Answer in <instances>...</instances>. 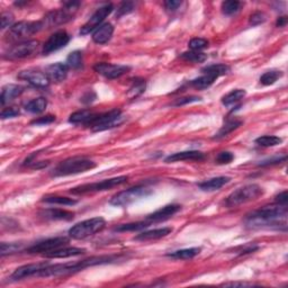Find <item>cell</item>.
Here are the masks:
<instances>
[{
  "instance_id": "25",
  "label": "cell",
  "mask_w": 288,
  "mask_h": 288,
  "mask_svg": "<svg viewBox=\"0 0 288 288\" xmlns=\"http://www.w3.org/2000/svg\"><path fill=\"white\" fill-rule=\"evenodd\" d=\"M25 88L20 85H6L1 90V96H0V103L2 106L8 104L9 101L14 100L15 98L24 93Z\"/></svg>"
},
{
  "instance_id": "40",
  "label": "cell",
  "mask_w": 288,
  "mask_h": 288,
  "mask_svg": "<svg viewBox=\"0 0 288 288\" xmlns=\"http://www.w3.org/2000/svg\"><path fill=\"white\" fill-rule=\"evenodd\" d=\"M180 56L181 59L185 60V61L192 62V63H203L207 60V54H205V53L203 52H196V51L184 52Z\"/></svg>"
},
{
  "instance_id": "39",
  "label": "cell",
  "mask_w": 288,
  "mask_h": 288,
  "mask_svg": "<svg viewBox=\"0 0 288 288\" xmlns=\"http://www.w3.org/2000/svg\"><path fill=\"white\" fill-rule=\"evenodd\" d=\"M256 143L260 146L270 147V146H276V145H279V144H282L283 139L276 135H263L256 140Z\"/></svg>"
},
{
  "instance_id": "41",
  "label": "cell",
  "mask_w": 288,
  "mask_h": 288,
  "mask_svg": "<svg viewBox=\"0 0 288 288\" xmlns=\"http://www.w3.org/2000/svg\"><path fill=\"white\" fill-rule=\"evenodd\" d=\"M83 62V56H82V52L80 51H73L71 52L69 56H68L66 64L68 66L69 69H73L77 70L79 68H81Z\"/></svg>"
},
{
  "instance_id": "32",
  "label": "cell",
  "mask_w": 288,
  "mask_h": 288,
  "mask_svg": "<svg viewBox=\"0 0 288 288\" xmlns=\"http://www.w3.org/2000/svg\"><path fill=\"white\" fill-rule=\"evenodd\" d=\"M245 95H247V92L244 89H234L222 98V104L226 106V107H230V106L236 105L241 99H243Z\"/></svg>"
},
{
  "instance_id": "14",
  "label": "cell",
  "mask_w": 288,
  "mask_h": 288,
  "mask_svg": "<svg viewBox=\"0 0 288 288\" xmlns=\"http://www.w3.org/2000/svg\"><path fill=\"white\" fill-rule=\"evenodd\" d=\"M94 70L97 72L98 74L103 75V77L107 79H117L120 78L122 75L126 74L128 71L131 70V67L123 66V64H112V63H97L94 67Z\"/></svg>"
},
{
  "instance_id": "22",
  "label": "cell",
  "mask_w": 288,
  "mask_h": 288,
  "mask_svg": "<svg viewBox=\"0 0 288 288\" xmlns=\"http://www.w3.org/2000/svg\"><path fill=\"white\" fill-rule=\"evenodd\" d=\"M114 33V26L111 23H104L93 33V41L96 44H106L112 39Z\"/></svg>"
},
{
  "instance_id": "45",
  "label": "cell",
  "mask_w": 288,
  "mask_h": 288,
  "mask_svg": "<svg viewBox=\"0 0 288 288\" xmlns=\"http://www.w3.org/2000/svg\"><path fill=\"white\" fill-rule=\"evenodd\" d=\"M233 153L229 152V151H223V152L217 154V157L215 159V162L217 165H229L233 161Z\"/></svg>"
},
{
  "instance_id": "1",
  "label": "cell",
  "mask_w": 288,
  "mask_h": 288,
  "mask_svg": "<svg viewBox=\"0 0 288 288\" xmlns=\"http://www.w3.org/2000/svg\"><path fill=\"white\" fill-rule=\"evenodd\" d=\"M287 218V205L264 206L260 210L252 212L245 217V224L252 229H260V227H284L286 230Z\"/></svg>"
},
{
  "instance_id": "2",
  "label": "cell",
  "mask_w": 288,
  "mask_h": 288,
  "mask_svg": "<svg viewBox=\"0 0 288 288\" xmlns=\"http://www.w3.org/2000/svg\"><path fill=\"white\" fill-rule=\"evenodd\" d=\"M123 256H100L88 258V259L78 261V263L73 264L71 263L48 264L47 268L40 272L39 277H62V276L75 274V272L81 271L88 267L116 263V261L123 259Z\"/></svg>"
},
{
  "instance_id": "36",
  "label": "cell",
  "mask_w": 288,
  "mask_h": 288,
  "mask_svg": "<svg viewBox=\"0 0 288 288\" xmlns=\"http://www.w3.org/2000/svg\"><path fill=\"white\" fill-rule=\"evenodd\" d=\"M146 88V82L143 79H135L133 85L131 86V88L128 89L127 92V97L130 99H134V98H138L139 96L145 92Z\"/></svg>"
},
{
  "instance_id": "9",
  "label": "cell",
  "mask_w": 288,
  "mask_h": 288,
  "mask_svg": "<svg viewBox=\"0 0 288 288\" xmlns=\"http://www.w3.org/2000/svg\"><path fill=\"white\" fill-rule=\"evenodd\" d=\"M127 180H128L127 176L109 178V179L97 181V183L80 185L78 186V187L72 188L70 192L73 195H82V194H88V192H105V191H108V189H112L114 187H117V186H120L125 183H127Z\"/></svg>"
},
{
  "instance_id": "11",
  "label": "cell",
  "mask_w": 288,
  "mask_h": 288,
  "mask_svg": "<svg viewBox=\"0 0 288 288\" xmlns=\"http://www.w3.org/2000/svg\"><path fill=\"white\" fill-rule=\"evenodd\" d=\"M40 43L35 40H28L20 43H15L9 50L5 53L3 58L7 60H20L33 55L37 51Z\"/></svg>"
},
{
  "instance_id": "12",
  "label": "cell",
  "mask_w": 288,
  "mask_h": 288,
  "mask_svg": "<svg viewBox=\"0 0 288 288\" xmlns=\"http://www.w3.org/2000/svg\"><path fill=\"white\" fill-rule=\"evenodd\" d=\"M114 6L112 3H106L105 6L98 8L96 13L89 18V21L80 28V35H88V34L94 32L95 29H97L101 25V23L104 22L105 18L112 14Z\"/></svg>"
},
{
  "instance_id": "50",
  "label": "cell",
  "mask_w": 288,
  "mask_h": 288,
  "mask_svg": "<svg viewBox=\"0 0 288 288\" xmlns=\"http://www.w3.org/2000/svg\"><path fill=\"white\" fill-rule=\"evenodd\" d=\"M53 122H55V116L53 115H47V116H42L39 117V119L34 120L31 122L32 125H48V124H52Z\"/></svg>"
},
{
  "instance_id": "30",
  "label": "cell",
  "mask_w": 288,
  "mask_h": 288,
  "mask_svg": "<svg viewBox=\"0 0 288 288\" xmlns=\"http://www.w3.org/2000/svg\"><path fill=\"white\" fill-rule=\"evenodd\" d=\"M216 79L217 78L213 74L203 73V75H200L199 78L194 79V80L191 82V86L197 90H205L213 85Z\"/></svg>"
},
{
  "instance_id": "53",
  "label": "cell",
  "mask_w": 288,
  "mask_h": 288,
  "mask_svg": "<svg viewBox=\"0 0 288 288\" xmlns=\"http://www.w3.org/2000/svg\"><path fill=\"white\" fill-rule=\"evenodd\" d=\"M222 286L225 287H253L257 286L252 283H244V282H231V283H224L222 284Z\"/></svg>"
},
{
  "instance_id": "18",
  "label": "cell",
  "mask_w": 288,
  "mask_h": 288,
  "mask_svg": "<svg viewBox=\"0 0 288 288\" xmlns=\"http://www.w3.org/2000/svg\"><path fill=\"white\" fill-rule=\"evenodd\" d=\"M181 210L180 205H177V204H171V205H167L161 207L160 210L153 212L152 214H149L145 217V221L149 222L150 224L152 223H158V222H164L172 217L173 215L177 214L178 212Z\"/></svg>"
},
{
  "instance_id": "52",
  "label": "cell",
  "mask_w": 288,
  "mask_h": 288,
  "mask_svg": "<svg viewBox=\"0 0 288 288\" xmlns=\"http://www.w3.org/2000/svg\"><path fill=\"white\" fill-rule=\"evenodd\" d=\"M164 5L167 11H169V13H175V11L181 6V1H177V0H167Z\"/></svg>"
},
{
  "instance_id": "17",
  "label": "cell",
  "mask_w": 288,
  "mask_h": 288,
  "mask_svg": "<svg viewBox=\"0 0 288 288\" xmlns=\"http://www.w3.org/2000/svg\"><path fill=\"white\" fill-rule=\"evenodd\" d=\"M48 263H37V264H25V266H22L17 268L13 274H11V279L13 280H22L25 278L34 277V276H37L39 277L40 272L43 270V269L48 266Z\"/></svg>"
},
{
  "instance_id": "31",
  "label": "cell",
  "mask_w": 288,
  "mask_h": 288,
  "mask_svg": "<svg viewBox=\"0 0 288 288\" xmlns=\"http://www.w3.org/2000/svg\"><path fill=\"white\" fill-rule=\"evenodd\" d=\"M151 224L149 222H146L145 219L141 222H135V223H127V224H120L117 225L114 231L115 232H139V231L145 230Z\"/></svg>"
},
{
  "instance_id": "23",
  "label": "cell",
  "mask_w": 288,
  "mask_h": 288,
  "mask_svg": "<svg viewBox=\"0 0 288 288\" xmlns=\"http://www.w3.org/2000/svg\"><path fill=\"white\" fill-rule=\"evenodd\" d=\"M41 216L52 221H71L74 217V213L62 208H48L41 212Z\"/></svg>"
},
{
  "instance_id": "16",
  "label": "cell",
  "mask_w": 288,
  "mask_h": 288,
  "mask_svg": "<svg viewBox=\"0 0 288 288\" xmlns=\"http://www.w3.org/2000/svg\"><path fill=\"white\" fill-rule=\"evenodd\" d=\"M70 42V35L66 31H58L48 37L43 45V54L48 55L66 47Z\"/></svg>"
},
{
  "instance_id": "44",
  "label": "cell",
  "mask_w": 288,
  "mask_h": 288,
  "mask_svg": "<svg viewBox=\"0 0 288 288\" xmlns=\"http://www.w3.org/2000/svg\"><path fill=\"white\" fill-rule=\"evenodd\" d=\"M134 10V3L130 2V1H124L120 5L119 8H117V14L116 17H122L125 16V15L132 13Z\"/></svg>"
},
{
  "instance_id": "29",
  "label": "cell",
  "mask_w": 288,
  "mask_h": 288,
  "mask_svg": "<svg viewBox=\"0 0 288 288\" xmlns=\"http://www.w3.org/2000/svg\"><path fill=\"white\" fill-rule=\"evenodd\" d=\"M47 106H48V100L45 99L44 97H39V98H34V99L29 100L28 103H26L24 108L27 113L40 114L45 111Z\"/></svg>"
},
{
  "instance_id": "42",
  "label": "cell",
  "mask_w": 288,
  "mask_h": 288,
  "mask_svg": "<svg viewBox=\"0 0 288 288\" xmlns=\"http://www.w3.org/2000/svg\"><path fill=\"white\" fill-rule=\"evenodd\" d=\"M22 249L23 243H17V242H14V243H5V242H2L1 247H0V255H1V257H5L7 255H13V253L21 251Z\"/></svg>"
},
{
  "instance_id": "48",
  "label": "cell",
  "mask_w": 288,
  "mask_h": 288,
  "mask_svg": "<svg viewBox=\"0 0 288 288\" xmlns=\"http://www.w3.org/2000/svg\"><path fill=\"white\" fill-rule=\"evenodd\" d=\"M1 29L10 28L14 24V15L9 13V11H5V13L1 14Z\"/></svg>"
},
{
  "instance_id": "37",
  "label": "cell",
  "mask_w": 288,
  "mask_h": 288,
  "mask_svg": "<svg viewBox=\"0 0 288 288\" xmlns=\"http://www.w3.org/2000/svg\"><path fill=\"white\" fill-rule=\"evenodd\" d=\"M283 71L280 70H269L260 77V83L264 86H271L283 77Z\"/></svg>"
},
{
  "instance_id": "5",
  "label": "cell",
  "mask_w": 288,
  "mask_h": 288,
  "mask_svg": "<svg viewBox=\"0 0 288 288\" xmlns=\"http://www.w3.org/2000/svg\"><path fill=\"white\" fill-rule=\"evenodd\" d=\"M106 226V221L103 217H93L74 224L69 230V237L74 240H83L94 236L100 231H103Z\"/></svg>"
},
{
  "instance_id": "35",
  "label": "cell",
  "mask_w": 288,
  "mask_h": 288,
  "mask_svg": "<svg viewBox=\"0 0 288 288\" xmlns=\"http://www.w3.org/2000/svg\"><path fill=\"white\" fill-rule=\"evenodd\" d=\"M229 71H230V67L226 66V64H222V63L211 64V66H207L202 69L203 73L213 74V75H215L216 78H219L221 75L227 74L229 73Z\"/></svg>"
},
{
  "instance_id": "6",
  "label": "cell",
  "mask_w": 288,
  "mask_h": 288,
  "mask_svg": "<svg viewBox=\"0 0 288 288\" xmlns=\"http://www.w3.org/2000/svg\"><path fill=\"white\" fill-rule=\"evenodd\" d=\"M264 188L257 184L245 185L243 187L238 188L237 191L231 192L226 198V206L236 207L242 204L252 202L264 195Z\"/></svg>"
},
{
  "instance_id": "47",
  "label": "cell",
  "mask_w": 288,
  "mask_h": 288,
  "mask_svg": "<svg viewBox=\"0 0 288 288\" xmlns=\"http://www.w3.org/2000/svg\"><path fill=\"white\" fill-rule=\"evenodd\" d=\"M200 100V97H197V96H188V97H183V98H178L173 103L171 104L172 106H175V107H180V106H184V105H187V104H192V103H195V101H199Z\"/></svg>"
},
{
  "instance_id": "34",
  "label": "cell",
  "mask_w": 288,
  "mask_h": 288,
  "mask_svg": "<svg viewBox=\"0 0 288 288\" xmlns=\"http://www.w3.org/2000/svg\"><path fill=\"white\" fill-rule=\"evenodd\" d=\"M42 202L48 203V204H54V205H62V206H72L77 204V200L69 198V197L55 196V195L44 196L43 199H42Z\"/></svg>"
},
{
  "instance_id": "19",
  "label": "cell",
  "mask_w": 288,
  "mask_h": 288,
  "mask_svg": "<svg viewBox=\"0 0 288 288\" xmlns=\"http://www.w3.org/2000/svg\"><path fill=\"white\" fill-rule=\"evenodd\" d=\"M68 71H69V68H68L66 63L56 62L48 66L47 69H45V73H47L50 82L59 83L66 80Z\"/></svg>"
},
{
  "instance_id": "3",
  "label": "cell",
  "mask_w": 288,
  "mask_h": 288,
  "mask_svg": "<svg viewBox=\"0 0 288 288\" xmlns=\"http://www.w3.org/2000/svg\"><path fill=\"white\" fill-rule=\"evenodd\" d=\"M96 168V162L86 158H69L55 167L52 175L54 177H66L71 175H78Z\"/></svg>"
},
{
  "instance_id": "13",
  "label": "cell",
  "mask_w": 288,
  "mask_h": 288,
  "mask_svg": "<svg viewBox=\"0 0 288 288\" xmlns=\"http://www.w3.org/2000/svg\"><path fill=\"white\" fill-rule=\"evenodd\" d=\"M69 243V238L67 237H55V238H50L47 239V240L40 241L37 243L33 244L32 247L27 249L28 253H48L51 252L53 250L60 249L62 247H66V245Z\"/></svg>"
},
{
  "instance_id": "55",
  "label": "cell",
  "mask_w": 288,
  "mask_h": 288,
  "mask_svg": "<svg viewBox=\"0 0 288 288\" xmlns=\"http://www.w3.org/2000/svg\"><path fill=\"white\" fill-rule=\"evenodd\" d=\"M286 24H287V17L285 16L279 17L277 22H276V26H277V27H284Z\"/></svg>"
},
{
  "instance_id": "28",
  "label": "cell",
  "mask_w": 288,
  "mask_h": 288,
  "mask_svg": "<svg viewBox=\"0 0 288 288\" xmlns=\"http://www.w3.org/2000/svg\"><path fill=\"white\" fill-rule=\"evenodd\" d=\"M202 249L200 248H188V249H181L177 250V251H173L171 253H168L167 257L171 258V259L175 260H189L198 256Z\"/></svg>"
},
{
  "instance_id": "38",
  "label": "cell",
  "mask_w": 288,
  "mask_h": 288,
  "mask_svg": "<svg viewBox=\"0 0 288 288\" xmlns=\"http://www.w3.org/2000/svg\"><path fill=\"white\" fill-rule=\"evenodd\" d=\"M242 3L240 1H236V0H229V1H223L221 9L222 13L225 16H233V15L238 14L241 9Z\"/></svg>"
},
{
  "instance_id": "27",
  "label": "cell",
  "mask_w": 288,
  "mask_h": 288,
  "mask_svg": "<svg viewBox=\"0 0 288 288\" xmlns=\"http://www.w3.org/2000/svg\"><path fill=\"white\" fill-rule=\"evenodd\" d=\"M230 181L229 177H215L211 178V179L203 181V183H199L198 187L200 191L203 192H216L218 189H221L223 186L226 185Z\"/></svg>"
},
{
  "instance_id": "24",
  "label": "cell",
  "mask_w": 288,
  "mask_h": 288,
  "mask_svg": "<svg viewBox=\"0 0 288 288\" xmlns=\"http://www.w3.org/2000/svg\"><path fill=\"white\" fill-rule=\"evenodd\" d=\"M173 231L172 227H161V229H154L151 231H144L138 236L134 237V240L136 241H152L162 239L167 236H169Z\"/></svg>"
},
{
  "instance_id": "51",
  "label": "cell",
  "mask_w": 288,
  "mask_h": 288,
  "mask_svg": "<svg viewBox=\"0 0 288 288\" xmlns=\"http://www.w3.org/2000/svg\"><path fill=\"white\" fill-rule=\"evenodd\" d=\"M287 160V155H283V157H276V158H271L268 159V160H264L263 162H260L259 167H268V166H274V165H278L282 164V162H285Z\"/></svg>"
},
{
  "instance_id": "20",
  "label": "cell",
  "mask_w": 288,
  "mask_h": 288,
  "mask_svg": "<svg viewBox=\"0 0 288 288\" xmlns=\"http://www.w3.org/2000/svg\"><path fill=\"white\" fill-rule=\"evenodd\" d=\"M205 159V154L200 151H183L168 155L166 158L167 164L171 162H181V161H202Z\"/></svg>"
},
{
  "instance_id": "33",
  "label": "cell",
  "mask_w": 288,
  "mask_h": 288,
  "mask_svg": "<svg viewBox=\"0 0 288 288\" xmlns=\"http://www.w3.org/2000/svg\"><path fill=\"white\" fill-rule=\"evenodd\" d=\"M241 124H242V120H237V119L229 120H227V122L221 127V130H219V131L217 132V134L215 135V138H214V139L218 140V139L224 138V136L229 135L230 133H232V132H233L234 130H237V128L240 127V126H241Z\"/></svg>"
},
{
  "instance_id": "43",
  "label": "cell",
  "mask_w": 288,
  "mask_h": 288,
  "mask_svg": "<svg viewBox=\"0 0 288 288\" xmlns=\"http://www.w3.org/2000/svg\"><path fill=\"white\" fill-rule=\"evenodd\" d=\"M188 47L191 48V51L202 52L204 48H208V41L202 39V37H195V39L189 41Z\"/></svg>"
},
{
  "instance_id": "10",
  "label": "cell",
  "mask_w": 288,
  "mask_h": 288,
  "mask_svg": "<svg viewBox=\"0 0 288 288\" xmlns=\"http://www.w3.org/2000/svg\"><path fill=\"white\" fill-rule=\"evenodd\" d=\"M125 120V117L122 115L120 109H112L107 113L98 114L92 124L88 127H92L94 132H101L106 130H111L116 126L122 125Z\"/></svg>"
},
{
  "instance_id": "4",
  "label": "cell",
  "mask_w": 288,
  "mask_h": 288,
  "mask_svg": "<svg viewBox=\"0 0 288 288\" xmlns=\"http://www.w3.org/2000/svg\"><path fill=\"white\" fill-rule=\"evenodd\" d=\"M79 7H80V2L79 1L63 2L62 9L50 11V13H48L47 16L41 21L42 24H43V27L51 28V27H54V26L67 24L68 22L73 20L74 14L77 13Z\"/></svg>"
},
{
  "instance_id": "46",
  "label": "cell",
  "mask_w": 288,
  "mask_h": 288,
  "mask_svg": "<svg viewBox=\"0 0 288 288\" xmlns=\"http://www.w3.org/2000/svg\"><path fill=\"white\" fill-rule=\"evenodd\" d=\"M266 21H267L266 14L263 13V11H256V13H253L251 16H250L249 23L250 25L252 26H258L260 24H264Z\"/></svg>"
},
{
  "instance_id": "21",
  "label": "cell",
  "mask_w": 288,
  "mask_h": 288,
  "mask_svg": "<svg viewBox=\"0 0 288 288\" xmlns=\"http://www.w3.org/2000/svg\"><path fill=\"white\" fill-rule=\"evenodd\" d=\"M87 252L86 249L82 248H68V247H62L60 249L53 250L51 252L45 253V258H51V259H66V258H71V257H77L85 255Z\"/></svg>"
},
{
  "instance_id": "7",
  "label": "cell",
  "mask_w": 288,
  "mask_h": 288,
  "mask_svg": "<svg viewBox=\"0 0 288 288\" xmlns=\"http://www.w3.org/2000/svg\"><path fill=\"white\" fill-rule=\"evenodd\" d=\"M152 194V191L145 186H135V187L128 188L126 191H122L114 195L109 203L111 205L117 207H125L131 205L138 200L145 198V197Z\"/></svg>"
},
{
  "instance_id": "15",
  "label": "cell",
  "mask_w": 288,
  "mask_h": 288,
  "mask_svg": "<svg viewBox=\"0 0 288 288\" xmlns=\"http://www.w3.org/2000/svg\"><path fill=\"white\" fill-rule=\"evenodd\" d=\"M18 78L27 81L29 85L35 87V88H48L50 85V80H48L47 73L35 69L21 71L18 73Z\"/></svg>"
},
{
  "instance_id": "8",
  "label": "cell",
  "mask_w": 288,
  "mask_h": 288,
  "mask_svg": "<svg viewBox=\"0 0 288 288\" xmlns=\"http://www.w3.org/2000/svg\"><path fill=\"white\" fill-rule=\"evenodd\" d=\"M44 29L42 22H20L14 24L7 33V41L20 43V42L28 41L29 36L41 32Z\"/></svg>"
},
{
  "instance_id": "54",
  "label": "cell",
  "mask_w": 288,
  "mask_h": 288,
  "mask_svg": "<svg viewBox=\"0 0 288 288\" xmlns=\"http://www.w3.org/2000/svg\"><path fill=\"white\" fill-rule=\"evenodd\" d=\"M275 200L277 204H280V205H287L288 202V192L287 191H284L283 192H280L279 195L275 197Z\"/></svg>"
},
{
  "instance_id": "49",
  "label": "cell",
  "mask_w": 288,
  "mask_h": 288,
  "mask_svg": "<svg viewBox=\"0 0 288 288\" xmlns=\"http://www.w3.org/2000/svg\"><path fill=\"white\" fill-rule=\"evenodd\" d=\"M21 114L20 109H17L16 107H8V108H3L1 113H0V117L2 120L6 119H13V117H16Z\"/></svg>"
},
{
  "instance_id": "26",
  "label": "cell",
  "mask_w": 288,
  "mask_h": 288,
  "mask_svg": "<svg viewBox=\"0 0 288 288\" xmlns=\"http://www.w3.org/2000/svg\"><path fill=\"white\" fill-rule=\"evenodd\" d=\"M97 115L98 114L89 111V109H82V111L72 113L69 117V122L75 125L83 124L86 125V126H89L93 120L96 119Z\"/></svg>"
}]
</instances>
